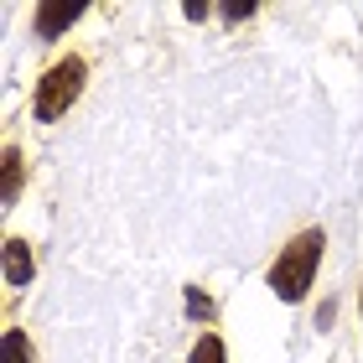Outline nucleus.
<instances>
[{
	"label": "nucleus",
	"instance_id": "1",
	"mask_svg": "<svg viewBox=\"0 0 363 363\" xmlns=\"http://www.w3.org/2000/svg\"><path fill=\"white\" fill-rule=\"evenodd\" d=\"M317 265H322V234H317V228H306V234H296L286 250L275 255V265H270V291L280 296V301H301V296L311 291Z\"/></svg>",
	"mask_w": 363,
	"mask_h": 363
},
{
	"label": "nucleus",
	"instance_id": "2",
	"mask_svg": "<svg viewBox=\"0 0 363 363\" xmlns=\"http://www.w3.org/2000/svg\"><path fill=\"white\" fill-rule=\"evenodd\" d=\"M84 78H89V62H84V57H57L52 68L37 78L31 114H37V120H62V114H68V104L84 94Z\"/></svg>",
	"mask_w": 363,
	"mask_h": 363
},
{
	"label": "nucleus",
	"instance_id": "3",
	"mask_svg": "<svg viewBox=\"0 0 363 363\" xmlns=\"http://www.w3.org/2000/svg\"><path fill=\"white\" fill-rule=\"evenodd\" d=\"M78 16H84V6L78 0H62V6H42L37 11V37H57L62 26H73Z\"/></svg>",
	"mask_w": 363,
	"mask_h": 363
},
{
	"label": "nucleus",
	"instance_id": "4",
	"mask_svg": "<svg viewBox=\"0 0 363 363\" xmlns=\"http://www.w3.org/2000/svg\"><path fill=\"white\" fill-rule=\"evenodd\" d=\"M31 280V250L26 239H6V286H26Z\"/></svg>",
	"mask_w": 363,
	"mask_h": 363
},
{
	"label": "nucleus",
	"instance_id": "5",
	"mask_svg": "<svg viewBox=\"0 0 363 363\" xmlns=\"http://www.w3.org/2000/svg\"><path fill=\"white\" fill-rule=\"evenodd\" d=\"M16 192H21V156L6 151V187H0V197H6V208L16 203Z\"/></svg>",
	"mask_w": 363,
	"mask_h": 363
},
{
	"label": "nucleus",
	"instance_id": "6",
	"mask_svg": "<svg viewBox=\"0 0 363 363\" xmlns=\"http://www.w3.org/2000/svg\"><path fill=\"white\" fill-rule=\"evenodd\" d=\"M6 363H31V342H26V333H6Z\"/></svg>",
	"mask_w": 363,
	"mask_h": 363
},
{
	"label": "nucleus",
	"instance_id": "7",
	"mask_svg": "<svg viewBox=\"0 0 363 363\" xmlns=\"http://www.w3.org/2000/svg\"><path fill=\"white\" fill-rule=\"evenodd\" d=\"M192 363H223V342L218 337H197V348H192Z\"/></svg>",
	"mask_w": 363,
	"mask_h": 363
}]
</instances>
